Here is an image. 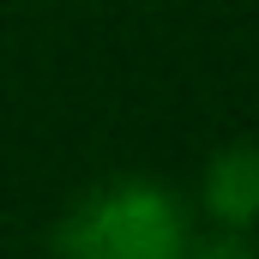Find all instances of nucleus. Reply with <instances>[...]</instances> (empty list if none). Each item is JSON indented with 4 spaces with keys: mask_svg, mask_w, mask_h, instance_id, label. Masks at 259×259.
Masks as SVG:
<instances>
[{
    "mask_svg": "<svg viewBox=\"0 0 259 259\" xmlns=\"http://www.w3.org/2000/svg\"><path fill=\"white\" fill-rule=\"evenodd\" d=\"M193 223L163 181L115 175L66 205L55 223V259H187Z\"/></svg>",
    "mask_w": 259,
    "mask_h": 259,
    "instance_id": "obj_1",
    "label": "nucleus"
},
{
    "mask_svg": "<svg viewBox=\"0 0 259 259\" xmlns=\"http://www.w3.org/2000/svg\"><path fill=\"white\" fill-rule=\"evenodd\" d=\"M199 205L211 217V229H259V139H235L205 163Z\"/></svg>",
    "mask_w": 259,
    "mask_h": 259,
    "instance_id": "obj_2",
    "label": "nucleus"
},
{
    "mask_svg": "<svg viewBox=\"0 0 259 259\" xmlns=\"http://www.w3.org/2000/svg\"><path fill=\"white\" fill-rule=\"evenodd\" d=\"M187 259H259V247H253L247 229H211V235H199V241H193V253H187Z\"/></svg>",
    "mask_w": 259,
    "mask_h": 259,
    "instance_id": "obj_3",
    "label": "nucleus"
}]
</instances>
